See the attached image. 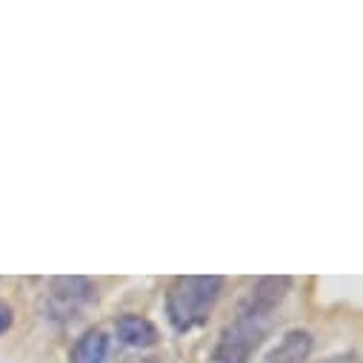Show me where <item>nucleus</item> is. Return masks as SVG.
Listing matches in <instances>:
<instances>
[{"label":"nucleus","instance_id":"nucleus-3","mask_svg":"<svg viewBox=\"0 0 363 363\" xmlns=\"http://www.w3.org/2000/svg\"><path fill=\"white\" fill-rule=\"evenodd\" d=\"M95 298V289L86 278H55L49 286V301L55 315H72Z\"/></svg>","mask_w":363,"mask_h":363},{"label":"nucleus","instance_id":"nucleus-5","mask_svg":"<svg viewBox=\"0 0 363 363\" xmlns=\"http://www.w3.org/2000/svg\"><path fill=\"white\" fill-rule=\"evenodd\" d=\"M118 337L126 343V346H135V349H149L157 343V329L152 320L140 318V315H123L118 320Z\"/></svg>","mask_w":363,"mask_h":363},{"label":"nucleus","instance_id":"nucleus-8","mask_svg":"<svg viewBox=\"0 0 363 363\" xmlns=\"http://www.w3.org/2000/svg\"><path fill=\"white\" fill-rule=\"evenodd\" d=\"M323 363H357V357L354 354H337V357H329Z\"/></svg>","mask_w":363,"mask_h":363},{"label":"nucleus","instance_id":"nucleus-6","mask_svg":"<svg viewBox=\"0 0 363 363\" xmlns=\"http://www.w3.org/2000/svg\"><path fill=\"white\" fill-rule=\"evenodd\" d=\"M106 352H109V337H106L101 329H89V332L74 343L69 360H72V363H104Z\"/></svg>","mask_w":363,"mask_h":363},{"label":"nucleus","instance_id":"nucleus-2","mask_svg":"<svg viewBox=\"0 0 363 363\" xmlns=\"http://www.w3.org/2000/svg\"><path fill=\"white\" fill-rule=\"evenodd\" d=\"M266 326H269V312L246 303L240 309L238 320L232 326H226V332L215 349V360L218 363H246L252 349L260 343Z\"/></svg>","mask_w":363,"mask_h":363},{"label":"nucleus","instance_id":"nucleus-4","mask_svg":"<svg viewBox=\"0 0 363 363\" xmlns=\"http://www.w3.org/2000/svg\"><path fill=\"white\" fill-rule=\"evenodd\" d=\"M309 352H312V335L303 329H292L263 357V363H306Z\"/></svg>","mask_w":363,"mask_h":363},{"label":"nucleus","instance_id":"nucleus-7","mask_svg":"<svg viewBox=\"0 0 363 363\" xmlns=\"http://www.w3.org/2000/svg\"><path fill=\"white\" fill-rule=\"evenodd\" d=\"M9 326H12V309L4 301H0V335H4Z\"/></svg>","mask_w":363,"mask_h":363},{"label":"nucleus","instance_id":"nucleus-1","mask_svg":"<svg viewBox=\"0 0 363 363\" xmlns=\"http://www.w3.org/2000/svg\"><path fill=\"white\" fill-rule=\"evenodd\" d=\"M220 286L223 281L218 275H184L177 278L166 295V315L172 320V326L177 332H186V329H195L201 326L218 298H220Z\"/></svg>","mask_w":363,"mask_h":363}]
</instances>
